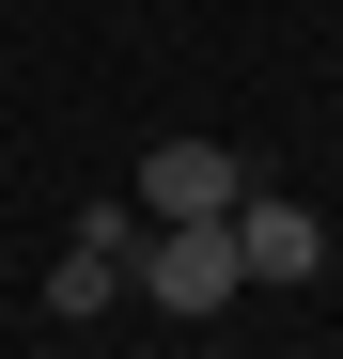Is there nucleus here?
<instances>
[{"instance_id": "1", "label": "nucleus", "mask_w": 343, "mask_h": 359, "mask_svg": "<svg viewBox=\"0 0 343 359\" xmlns=\"http://www.w3.org/2000/svg\"><path fill=\"white\" fill-rule=\"evenodd\" d=\"M125 281L156 297V313H234V297H250V250H234V219H156Z\"/></svg>"}, {"instance_id": "2", "label": "nucleus", "mask_w": 343, "mask_h": 359, "mask_svg": "<svg viewBox=\"0 0 343 359\" xmlns=\"http://www.w3.org/2000/svg\"><path fill=\"white\" fill-rule=\"evenodd\" d=\"M125 203H141V219H234L250 172H234V141H156V156L125 172Z\"/></svg>"}, {"instance_id": "3", "label": "nucleus", "mask_w": 343, "mask_h": 359, "mask_svg": "<svg viewBox=\"0 0 343 359\" xmlns=\"http://www.w3.org/2000/svg\"><path fill=\"white\" fill-rule=\"evenodd\" d=\"M234 250H250V281L281 297V281H312V266H328V219H312L297 188H250V203H234Z\"/></svg>"}, {"instance_id": "4", "label": "nucleus", "mask_w": 343, "mask_h": 359, "mask_svg": "<svg viewBox=\"0 0 343 359\" xmlns=\"http://www.w3.org/2000/svg\"><path fill=\"white\" fill-rule=\"evenodd\" d=\"M109 297H125V250H94V234H63V266H47V313H63V328H94Z\"/></svg>"}]
</instances>
